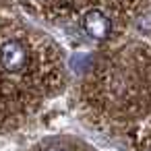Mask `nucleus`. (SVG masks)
Listing matches in <instances>:
<instances>
[{
  "label": "nucleus",
  "instance_id": "7ed1b4c3",
  "mask_svg": "<svg viewBox=\"0 0 151 151\" xmlns=\"http://www.w3.org/2000/svg\"><path fill=\"white\" fill-rule=\"evenodd\" d=\"M15 2L29 15L48 21H58V19H70L81 0H15Z\"/></svg>",
  "mask_w": 151,
  "mask_h": 151
},
{
  "label": "nucleus",
  "instance_id": "f257e3e1",
  "mask_svg": "<svg viewBox=\"0 0 151 151\" xmlns=\"http://www.w3.org/2000/svg\"><path fill=\"white\" fill-rule=\"evenodd\" d=\"M62 83V62L54 44L44 33L4 17L2 23V116L21 120Z\"/></svg>",
  "mask_w": 151,
  "mask_h": 151
},
{
  "label": "nucleus",
  "instance_id": "f03ea898",
  "mask_svg": "<svg viewBox=\"0 0 151 151\" xmlns=\"http://www.w3.org/2000/svg\"><path fill=\"white\" fill-rule=\"evenodd\" d=\"M141 9L143 0H81L70 19L87 40L104 46L120 37Z\"/></svg>",
  "mask_w": 151,
  "mask_h": 151
}]
</instances>
